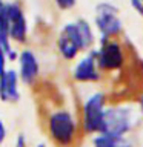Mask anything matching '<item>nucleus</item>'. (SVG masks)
I'll list each match as a JSON object with an SVG mask.
<instances>
[{"instance_id":"obj_18","label":"nucleus","mask_w":143,"mask_h":147,"mask_svg":"<svg viewBox=\"0 0 143 147\" xmlns=\"http://www.w3.org/2000/svg\"><path fill=\"white\" fill-rule=\"evenodd\" d=\"M142 2H143V0H142Z\"/></svg>"},{"instance_id":"obj_15","label":"nucleus","mask_w":143,"mask_h":147,"mask_svg":"<svg viewBox=\"0 0 143 147\" xmlns=\"http://www.w3.org/2000/svg\"><path fill=\"white\" fill-rule=\"evenodd\" d=\"M16 147H26V136L25 135H18L16 140Z\"/></svg>"},{"instance_id":"obj_6","label":"nucleus","mask_w":143,"mask_h":147,"mask_svg":"<svg viewBox=\"0 0 143 147\" xmlns=\"http://www.w3.org/2000/svg\"><path fill=\"white\" fill-rule=\"evenodd\" d=\"M97 52V64L101 71H120L123 67L126 57L125 49L117 40H101L100 48L95 49Z\"/></svg>"},{"instance_id":"obj_14","label":"nucleus","mask_w":143,"mask_h":147,"mask_svg":"<svg viewBox=\"0 0 143 147\" xmlns=\"http://www.w3.org/2000/svg\"><path fill=\"white\" fill-rule=\"evenodd\" d=\"M5 138H6V127H5L3 121L0 119V147H2L3 141H5Z\"/></svg>"},{"instance_id":"obj_17","label":"nucleus","mask_w":143,"mask_h":147,"mask_svg":"<svg viewBox=\"0 0 143 147\" xmlns=\"http://www.w3.org/2000/svg\"><path fill=\"white\" fill-rule=\"evenodd\" d=\"M35 147H46L45 144H39V146H35Z\"/></svg>"},{"instance_id":"obj_13","label":"nucleus","mask_w":143,"mask_h":147,"mask_svg":"<svg viewBox=\"0 0 143 147\" xmlns=\"http://www.w3.org/2000/svg\"><path fill=\"white\" fill-rule=\"evenodd\" d=\"M131 6L137 11L140 17H143V2L142 0H131Z\"/></svg>"},{"instance_id":"obj_1","label":"nucleus","mask_w":143,"mask_h":147,"mask_svg":"<svg viewBox=\"0 0 143 147\" xmlns=\"http://www.w3.org/2000/svg\"><path fill=\"white\" fill-rule=\"evenodd\" d=\"M94 31L85 18L66 23L59 34L57 49L65 60H74L82 51L94 45Z\"/></svg>"},{"instance_id":"obj_11","label":"nucleus","mask_w":143,"mask_h":147,"mask_svg":"<svg viewBox=\"0 0 143 147\" xmlns=\"http://www.w3.org/2000/svg\"><path fill=\"white\" fill-rule=\"evenodd\" d=\"M94 147H132L131 142L126 141L125 138H111V136H106V135H99L94 136Z\"/></svg>"},{"instance_id":"obj_16","label":"nucleus","mask_w":143,"mask_h":147,"mask_svg":"<svg viewBox=\"0 0 143 147\" xmlns=\"http://www.w3.org/2000/svg\"><path fill=\"white\" fill-rule=\"evenodd\" d=\"M138 110H140V113L143 115V95L140 96V100H138Z\"/></svg>"},{"instance_id":"obj_12","label":"nucleus","mask_w":143,"mask_h":147,"mask_svg":"<svg viewBox=\"0 0 143 147\" xmlns=\"http://www.w3.org/2000/svg\"><path fill=\"white\" fill-rule=\"evenodd\" d=\"M76 2L77 0H54V3L57 5L60 9H65V11L76 6Z\"/></svg>"},{"instance_id":"obj_4","label":"nucleus","mask_w":143,"mask_h":147,"mask_svg":"<svg viewBox=\"0 0 143 147\" xmlns=\"http://www.w3.org/2000/svg\"><path fill=\"white\" fill-rule=\"evenodd\" d=\"M94 25L100 32L101 40H114L122 34L123 23L118 16V8L109 2H101L95 6Z\"/></svg>"},{"instance_id":"obj_10","label":"nucleus","mask_w":143,"mask_h":147,"mask_svg":"<svg viewBox=\"0 0 143 147\" xmlns=\"http://www.w3.org/2000/svg\"><path fill=\"white\" fill-rule=\"evenodd\" d=\"M20 98L18 92V74L6 69L3 77H0V100L6 103H17Z\"/></svg>"},{"instance_id":"obj_2","label":"nucleus","mask_w":143,"mask_h":147,"mask_svg":"<svg viewBox=\"0 0 143 147\" xmlns=\"http://www.w3.org/2000/svg\"><path fill=\"white\" fill-rule=\"evenodd\" d=\"M77 119L69 110H55L49 115L48 133L57 147H72L77 140Z\"/></svg>"},{"instance_id":"obj_5","label":"nucleus","mask_w":143,"mask_h":147,"mask_svg":"<svg viewBox=\"0 0 143 147\" xmlns=\"http://www.w3.org/2000/svg\"><path fill=\"white\" fill-rule=\"evenodd\" d=\"M106 96L101 92H94L83 103L82 110V127L88 135H95L101 132L103 117L106 109Z\"/></svg>"},{"instance_id":"obj_9","label":"nucleus","mask_w":143,"mask_h":147,"mask_svg":"<svg viewBox=\"0 0 143 147\" xmlns=\"http://www.w3.org/2000/svg\"><path fill=\"white\" fill-rule=\"evenodd\" d=\"M39 72H40V64L35 54L29 49H23L18 54V78L25 84L31 86L37 80Z\"/></svg>"},{"instance_id":"obj_8","label":"nucleus","mask_w":143,"mask_h":147,"mask_svg":"<svg viewBox=\"0 0 143 147\" xmlns=\"http://www.w3.org/2000/svg\"><path fill=\"white\" fill-rule=\"evenodd\" d=\"M72 78L78 83H95L100 80L99 64H97V52L89 51L82 57L72 69Z\"/></svg>"},{"instance_id":"obj_3","label":"nucleus","mask_w":143,"mask_h":147,"mask_svg":"<svg viewBox=\"0 0 143 147\" xmlns=\"http://www.w3.org/2000/svg\"><path fill=\"white\" fill-rule=\"evenodd\" d=\"M134 126V112L129 106L117 104L105 109L101 135L111 138H125Z\"/></svg>"},{"instance_id":"obj_7","label":"nucleus","mask_w":143,"mask_h":147,"mask_svg":"<svg viewBox=\"0 0 143 147\" xmlns=\"http://www.w3.org/2000/svg\"><path fill=\"white\" fill-rule=\"evenodd\" d=\"M6 14H8V29H9V38L23 43L26 41L28 35V22L25 17V12L18 2H9L6 3Z\"/></svg>"}]
</instances>
